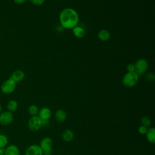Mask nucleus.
I'll list each match as a JSON object with an SVG mask.
<instances>
[{
  "label": "nucleus",
  "instance_id": "nucleus-4",
  "mask_svg": "<svg viewBox=\"0 0 155 155\" xmlns=\"http://www.w3.org/2000/svg\"><path fill=\"white\" fill-rule=\"evenodd\" d=\"M28 126L31 131L36 132L38 131L42 127L41 119L38 116H31L28 120Z\"/></svg>",
  "mask_w": 155,
  "mask_h": 155
},
{
  "label": "nucleus",
  "instance_id": "nucleus-28",
  "mask_svg": "<svg viewBox=\"0 0 155 155\" xmlns=\"http://www.w3.org/2000/svg\"><path fill=\"white\" fill-rule=\"evenodd\" d=\"M0 155H4V149L0 148Z\"/></svg>",
  "mask_w": 155,
  "mask_h": 155
},
{
  "label": "nucleus",
  "instance_id": "nucleus-10",
  "mask_svg": "<svg viewBox=\"0 0 155 155\" xmlns=\"http://www.w3.org/2000/svg\"><path fill=\"white\" fill-rule=\"evenodd\" d=\"M39 117L41 120H49L51 116V111L47 107H43L39 111Z\"/></svg>",
  "mask_w": 155,
  "mask_h": 155
},
{
  "label": "nucleus",
  "instance_id": "nucleus-17",
  "mask_svg": "<svg viewBox=\"0 0 155 155\" xmlns=\"http://www.w3.org/2000/svg\"><path fill=\"white\" fill-rule=\"evenodd\" d=\"M18 108V103L15 100H10L8 102L7 104V110L12 113L17 110Z\"/></svg>",
  "mask_w": 155,
  "mask_h": 155
},
{
  "label": "nucleus",
  "instance_id": "nucleus-5",
  "mask_svg": "<svg viewBox=\"0 0 155 155\" xmlns=\"http://www.w3.org/2000/svg\"><path fill=\"white\" fill-rule=\"evenodd\" d=\"M13 120V113L9 111H4L0 113V124L7 126L12 123Z\"/></svg>",
  "mask_w": 155,
  "mask_h": 155
},
{
  "label": "nucleus",
  "instance_id": "nucleus-29",
  "mask_svg": "<svg viewBox=\"0 0 155 155\" xmlns=\"http://www.w3.org/2000/svg\"><path fill=\"white\" fill-rule=\"evenodd\" d=\"M2 111V107L1 105V104H0V113Z\"/></svg>",
  "mask_w": 155,
  "mask_h": 155
},
{
  "label": "nucleus",
  "instance_id": "nucleus-1",
  "mask_svg": "<svg viewBox=\"0 0 155 155\" xmlns=\"http://www.w3.org/2000/svg\"><path fill=\"white\" fill-rule=\"evenodd\" d=\"M79 18L78 12L71 8L63 9L59 14V21L63 28L72 29L79 22Z\"/></svg>",
  "mask_w": 155,
  "mask_h": 155
},
{
  "label": "nucleus",
  "instance_id": "nucleus-2",
  "mask_svg": "<svg viewBox=\"0 0 155 155\" xmlns=\"http://www.w3.org/2000/svg\"><path fill=\"white\" fill-rule=\"evenodd\" d=\"M139 80V75L136 72H127L122 78L123 85L127 88L134 87Z\"/></svg>",
  "mask_w": 155,
  "mask_h": 155
},
{
  "label": "nucleus",
  "instance_id": "nucleus-6",
  "mask_svg": "<svg viewBox=\"0 0 155 155\" xmlns=\"http://www.w3.org/2000/svg\"><path fill=\"white\" fill-rule=\"evenodd\" d=\"M135 65V72L139 74H142L145 73L148 68V62L145 59H139L136 63Z\"/></svg>",
  "mask_w": 155,
  "mask_h": 155
},
{
  "label": "nucleus",
  "instance_id": "nucleus-20",
  "mask_svg": "<svg viewBox=\"0 0 155 155\" xmlns=\"http://www.w3.org/2000/svg\"><path fill=\"white\" fill-rule=\"evenodd\" d=\"M140 122L142 125L145 127H148L151 125V120L150 119V118H149L148 116H143L142 117L141 120H140Z\"/></svg>",
  "mask_w": 155,
  "mask_h": 155
},
{
  "label": "nucleus",
  "instance_id": "nucleus-25",
  "mask_svg": "<svg viewBox=\"0 0 155 155\" xmlns=\"http://www.w3.org/2000/svg\"><path fill=\"white\" fill-rule=\"evenodd\" d=\"M30 1L33 4L35 5H41L44 2L45 0H30Z\"/></svg>",
  "mask_w": 155,
  "mask_h": 155
},
{
  "label": "nucleus",
  "instance_id": "nucleus-22",
  "mask_svg": "<svg viewBox=\"0 0 155 155\" xmlns=\"http://www.w3.org/2000/svg\"><path fill=\"white\" fill-rule=\"evenodd\" d=\"M127 69L128 72H135V65L134 64L130 63L127 66Z\"/></svg>",
  "mask_w": 155,
  "mask_h": 155
},
{
  "label": "nucleus",
  "instance_id": "nucleus-11",
  "mask_svg": "<svg viewBox=\"0 0 155 155\" xmlns=\"http://www.w3.org/2000/svg\"><path fill=\"white\" fill-rule=\"evenodd\" d=\"M54 117L58 122H63L67 119V113L64 110L59 109L55 112Z\"/></svg>",
  "mask_w": 155,
  "mask_h": 155
},
{
  "label": "nucleus",
  "instance_id": "nucleus-14",
  "mask_svg": "<svg viewBox=\"0 0 155 155\" xmlns=\"http://www.w3.org/2000/svg\"><path fill=\"white\" fill-rule=\"evenodd\" d=\"M98 38L103 42H106L108 41L110 38V33L108 30L106 29L101 30L98 33Z\"/></svg>",
  "mask_w": 155,
  "mask_h": 155
},
{
  "label": "nucleus",
  "instance_id": "nucleus-18",
  "mask_svg": "<svg viewBox=\"0 0 155 155\" xmlns=\"http://www.w3.org/2000/svg\"><path fill=\"white\" fill-rule=\"evenodd\" d=\"M39 108L37 105L35 104L30 105L28 108V112L31 116H37L39 113Z\"/></svg>",
  "mask_w": 155,
  "mask_h": 155
},
{
  "label": "nucleus",
  "instance_id": "nucleus-19",
  "mask_svg": "<svg viewBox=\"0 0 155 155\" xmlns=\"http://www.w3.org/2000/svg\"><path fill=\"white\" fill-rule=\"evenodd\" d=\"M8 143V139L7 136L3 134H0V148L4 149L5 148Z\"/></svg>",
  "mask_w": 155,
  "mask_h": 155
},
{
  "label": "nucleus",
  "instance_id": "nucleus-15",
  "mask_svg": "<svg viewBox=\"0 0 155 155\" xmlns=\"http://www.w3.org/2000/svg\"><path fill=\"white\" fill-rule=\"evenodd\" d=\"M146 137L147 140L151 143H155V128L151 127L149 128L146 133Z\"/></svg>",
  "mask_w": 155,
  "mask_h": 155
},
{
  "label": "nucleus",
  "instance_id": "nucleus-23",
  "mask_svg": "<svg viewBox=\"0 0 155 155\" xmlns=\"http://www.w3.org/2000/svg\"><path fill=\"white\" fill-rule=\"evenodd\" d=\"M42 152H43V155H51L53 152V148L51 147L46 148L45 150H43Z\"/></svg>",
  "mask_w": 155,
  "mask_h": 155
},
{
  "label": "nucleus",
  "instance_id": "nucleus-9",
  "mask_svg": "<svg viewBox=\"0 0 155 155\" xmlns=\"http://www.w3.org/2000/svg\"><path fill=\"white\" fill-rule=\"evenodd\" d=\"M4 155H20V151L16 145H9L4 149Z\"/></svg>",
  "mask_w": 155,
  "mask_h": 155
},
{
  "label": "nucleus",
  "instance_id": "nucleus-8",
  "mask_svg": "<svg viewBox=\"0 0 155 155\" xmlns=\"http://www.w3.org/2000/svg\"><path fill=\"white\" fill-rule=\"evenodd\" d=\"M25 78V73L21 70H16L14 71L10 76V79L13 80L15 83L21 82Z\"/></svg>",
  "mask_w": 155,
  "mask_h": 155
},
{
  "label": "nucleus",
  "instance_id": "nucleus-30",
  "mask_svg": "<svg viewBox=\"0 0 155 155\" xmlns=\"http://www.w3.org/2000/svg\"><path fill=\"white\" fill-rule=\"evenodd\" d=\"M0 36H1V32H0Z\"/></svg>",
  "mask_w": 155,
  "mask_h": 155
},
{
  "label": "nucleus",
  "instance_id": "nucleus-21",
  "mask_svg": "<svg viewBox=\"0 0 155 155\" xmlns=\"http://www.w3.org/2000/svg\"><path fill=\"white\" fill-rule=\"evenodd\" d=\"M145 78L148 81L153 82L155 80V74L153 72H149L146 74Z\"/></svg>",
  "mask_w": 155,
  "mask_h": 155
},
{
  "label": "nucleus",
  "instance_id": "nucleus-3",
  "mask_svg": "<svg viewBox=\"0 0 155 155\" xmlns=\"http://www.w3.org/2000/svg\"><path fill=\"white\" fill-rule=\"evenodd\" d=\"M16 83H15L13 80L8 78V79L4 81L3 83L1 84V90L4 94H11L15 90L16 86Z\"/></svg>",
  "mask_w": 155,
  "mask_h": 155
},
{
  "label": "nucleus",
  "instance_id": "nucleus-16",
  "mask_svg": "<svg viewBox=\"0 0 155 155\" xmlns=\"http://www.w3.org/2000/svg\"><path fill=\"white\" fill-rule=\"evenodd\" d=\"M72 29H73V33L75 37L78 38H82L84 36L85 32L84 29L82 27L76 25Z\"/></svg>",
  "mask_w": 155,
  "mask_h": 155
},
{
  "label": "nucleus",
  "instance_id": "nucleus-24",
  "mask_svg": "<svg viewBox=\"0 0 155 155\" xmlns=\"http://www.w3.org/2000/svg\"><path fill=\"white\" fill-rule=\"evenodd\" d=\"M147 130H148L147 128L143 125H141L138 128V132L141 134H145Z\"/></svg>",
  "mask_w": 155,
  "mask_h": 155
},
{
  "label": "nucleus",
  "instance_id": "nucleus-26",
  "mask_svg": "<svg viewBox=\"0 0 155 155\" xmlns=\"http://www.w3.org/2000/svg\"><path fill=\"white\" fill-rule=\"evenodd\" d=\"M41 120L42 127H47V126H48L50 124V120Z\"/></svg>",
  "mask_w": 155,
  "mask_h": 155
},
{
  "label": "nucleus",
  "instance_id": "nucleus-12",
  "mask_svg": "<svg viewBox=\"0 0 155 155\" xmlns=\"http://www.w3.org/2000/svg\"><path fill=\"white\" fill-rule=\"evenodd\" d=\"M62 139L67 142H71L74 138V133L70 129H67L62 134Z\"/></svg>",
  "mask_w": 155,
  "mask_h": 155
},
{
  "label": "nucleus",
  "instance_id": "nucleus-7",
  "mask_svg": "<svg viewBox=\"0 0 155 155\" xmlns=\"http://www.w3.org/2000/svg\"><path fill=\"white\" fill-rule=\"evenodd\" d=\"M25 155H43V152L39 145L33 144L26 149Z\"/></svg>",
  "mask_w": 155,
  "mask_h": 155
},
{
  "label": "nucleus",
  "instance_id": "nucleus-27",
  "mask_svg": "<svg viewBox=\"0 0 155 155\" xmlns=\"http://www.w3.org/2000/svg\"><path fill=\"white\" fill-rule=\"evenodd\" d=\"M27 0H13V1L17 4H24Z\"/></svg>",
  "mask_w": 155,
  "mask_h": 155
},
{
  "label": "nucleus",
  "instance_id": "nucleus-13",
  "mask_svg": "<svg viewBox=\"0 0 155 155\" xmlns=\"http://www.w3.org/2000/svg\"><path fill=\"white\" fill-rule=\"evenodd\" d=\"M52 144H53L52 139L50 137H45L43 138L41 140L39 146L42 148V150H45L46 148L51 147H52Z\"/></svg>",
  "mask_w": 155,
  "mask_h": 155
}]
</instances>
